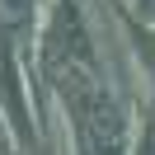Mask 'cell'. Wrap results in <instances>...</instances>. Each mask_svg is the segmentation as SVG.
I'll list each match as a JSON object with an SVG mask.
<instances>
[{"label":"cell","mask_w":155,"mask_h":155,"mask_svg":"<svg viewBox=\"0 0 155 155\" xmlns=\"http://www.w3.org/2000/svg\"><path fill=\"white\" fill-rule=\"evenodd\" d=\"M0 155H19V150H14V141H10V127H5V122H0Z\"/></svg>","instance_id":"8992f818"},{"label":"cell","mask_w":155,"mask_h":155,"mask_svg":"<svg viewBox=\"0 0 155 155\" xmlns=\"http://www.w3.org/2000/svg\"><path fill=\"white\" fill-rule=\"evenodd\" d=\"M132 19H141V24L150 19L155 24V0H136V14H132Z\"/></svg>","instance_id":"5b68a950"},{"label":"cell","mask_w":155,"mask_h":155,"mask_svg":"<svg viewBox=\"0 0 155 155\" xmlns=\"http://www.w3.org/2000/svg\"><path fill=\"white\" fill-rule=\"evenodd\" d=\"M127 28H132V38H136V47H141V61L150 66V75H155V28H146L141 19H127Z\"/></svg>","instance_id":"7a4b0ae2"},{"label":"cell","mask_w":155,"mask_h":155,"mask_svg":"<svg viewBox=\"0 0 155 155\" xmlns=\"http://www.w3.org/2000/svg\"><path fill=\"white\" fill-rule=\"evenodd\" d=\"M136 155H155V117L146 122V132H141V146H136Z\"/></svg>","instance_id":"277c9868"},{"label":"cell","mask_w":155,"mask_h":155,"mask_svg":"<svg viewBox=\"0 0 155 155\" xmlns=\"http://www.w3.org/2000/svg\"><path fill=\"white\" fill-rule=\"evenodd\" d=\"M14 33H19V24L0 14V104H5V113H10L14 132H19L28 146H38V132H33V122H28V104H24V85H19V61H14Z\"/></svg>","instance_id":"6da1fadb"},{"label":"cell","mask_w":155,"mask_h":155,"mask_svg":"<svg viewBox=\"0 0 155 155\" xmlns=\"http://www.w3.org/2000/svg\"><path fill=\"white\" fill-rule=\"evenodd\" d=\"M0 5L10 10V19L19 24V28H28V19H33V5H38V0H0Z\"/></svg>","instance_id":"3957f363"}]
</instances>
